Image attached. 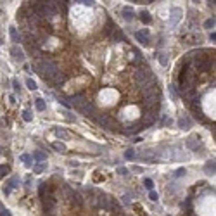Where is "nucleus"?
<instances>
[{
  "label": "nucleus",
  "mask_w": 216,
  "mask_h": 216,
  "mask_svg": "<svg viewBox=\"0 0 216 216\" xmlns=\"http://www.w3.org/2000/svg\"><path fill=\"white\" fill-rule=\"evenodd\" d=\"M10 54H12V57L16 59L18 62H22V61H24V52L19 49L18 45H14L12 49H10Z\"/></svg>",
  "instance_id": "2"
},
{
  "label": "nucleus",
  "mask_w": 216,
  "mask_h": 216,
  "mask_svg": "<svg viewBox=\"0 0 216 216\" xmlns=\"http://www.w3.org/2000/svg\"><path fill=\"white\" fill-rule=\"evenodd\" d=\"M183 173H185V169H180V171H177V173H175V177H181Z\"/></svg>",
  "instance_id": "25"
},
{
  "label": "nucleus",
  "mask_w": 216,
  "mask_h": 216,
  "mask_svg": "<svg viewBox=\"0 0 216 216\" xmlns=\"http://www.w3.org/2000/svg\"><path fill=\"white\" fill-rule=\"evenodd\" d=\"M213 26H214V19H207V21L204 22V28H206V30H211Z\"/></svg>",
  "instance_id": "20"
},
{
  "label": "nucleus",
  "mask_w": 216,
  "mask_h": 216,
  "mask_svg": "<svg viewBox=\"0 0 216 216\" xmlns=\"http://www.w3.org/2000/svg\"><path fill=\"white\" fill-rule=\"evenodd\" d=\"M138 16H140V21L144 22V24H150V22H152V18H150V14L147 12V10H140Z\"/></svg>",
  "instance_id": "4"
},
{
  "label": "nucleus",
  "mask_w": 216,
  "mask_h": 216,
  "mask_svg": "<svg viewBox=\"0 0 216 216\" xmlns=\"http://www.w3.org/2000/svg\"><path fill=\"white\" fill-rule=\"evenodd\" d=\"M19 159H21L22 163L26 164L28 168H33V159H31V156L30 154H22V156H19Z\"/></svg>",
  "instance_id": "8"
},
{
  "label": "nucleus",
  "mask_w": 216,
  "mask_h": 216,
  "mask_svg": "<svg viewBox=\"0 0 216 216\" xmlns=\"http://www.w3.org/2000/svg\"><path fill=\"white\" fill-rule=\"evenodd\" d=\"M0 209H2V204H0Z\"/></svg>",
  "instance_id": "26"
},
{
  "label": "nucleus",
  "mask_w": 216,
  "mask_h": 216,
  "mask_svg": "<svg viewBox=\"0 0 216 216\" xmlns=\"http://www.w3.org/2000/svg\"><path fill=\"white\" fill-rule=\"evenodd\" d=\"M9 173H10V166H9V164H0V180H4Z\"/></svg>",
  "instance_id": "6"
},
{
  "label": "nucleus",
  "mask_w": 216,
  "mask_h": 216,
  "mask_svg": "<svg viewBox=\"0 0 216 216\" xmlns=\"http://www.w3.org/2000/svg\"><path fill=\"white\" fill-rule=\"evenodd\" d=\"M43 169H45V163H38V164H35V168H33V173L40 175V173H43Z\"/></svg>",
  "instance_id": "13"
},
{
  "label": "nucleus",
  "mask_w": 216,
  "mask_h": 216,
  "mask_svg": "<svg viewBox=\"0 0 216 216\" xmlns=\"http://www.w3.org/2000/svg\"><path fill=\"white\" fill-rule=\"evenodd\" d=\"M0 152H2V149H0Z\"/></svg>",
  "instance_id": "27"
},
{
  "label": "nucleus",
  "mask_w": 216,
  "mask_h": 216,
  "mask_svg": "<svg viewBox=\"0 0 216 216\" xmlns=\"http://www.w3.org/2000/svg\"><path fill=\"white\" fill-rule=\"evenodd\" d=\"M135 36H137V40L144 45V47H149V45H150V31L149 30L135 31Z\"/></svg>",
  "instance_id": "1"
},
{
  "label": "nucleus",
  "mask_w": 216,
  "mask_h": 216,
  "mask_svg": "<svg viewBox=\"0 0 216 216\" xmlns=\"http://www.w3.org/2000/svg\"><path fill=\"white\" fill-rule=\"evenodd\" d=\"M52 145H54V149L59 150V152H64V150H66V145H64V144H59L57 142V144H52Z\"/></svg>",
  "instance_id": "18"
},
{
  "label": "nucleus",
  "mask_w": 216,
  "mask_h": 216,
  "mask_svg": "<svg viewBox=\"0 0 216 216\" xmlns=\"http://www.w3.org/2000/svg\"><path fill=\"white\" fill-rule=\"evenodd\" d=\"M121 14H123V19H126V21H133V19H135V12H133V9H130V5L123 7V9H121Z\"/></svg>",
  "instance_id": "3"
},
{
  "label": "nucleus",
  "mask_w": 216,
  "mask_h": 216,
  "mask_svg": "<svg viewBox=\"0 0 216 216\" xmlns=\"http://www.w3.org/2000/svg\"><path fill=\"white\" fill-rule=\"evenodd\" d=\"M144 187L149 189V190H152V189H154V181L150 180V178H145V180H144Z\"/></svg>",
  "instance_id": "16"
},
{
  "label": "nucleus",
  "mask_w": 216,
  "mask_h": 216,
  "mask_svg": "<svg viewBox=\"0 0 216 216\" xmlns=\"http://www.w3.org/2000/svg\"><path fill=\"white\" fill-rule=\"evenodd\" d=\"M55 135H57V137H61V138H64V140L71 137L69 133H67V132H64V130H55Z\"/></svg>",
  "instance_id": "14"
},
{
  "label": "nucleus",
  "mask_w": 216,
  "mask_h": 216,
  "mask_svg": "<svg viewBox=\"0 0 216 216\" xmlns=\"http://www.w3.org/2000/svg\"><path fill=\"white\" fill-rule=\"evenodd\" d=\"M9 31H10V38H12V42L14 43H19V42H21V35H18V30H16L14 26H10Z\"/></svg>",
  "instance_id": "7"
},
{
  "label": "nucleus",
  "mask_w": 216,
  "mask_h": 216,
  "mask_svg": "<svg viewBox=\"0 0 216 216\" xmlns=\"http://www.w3.org/2000/svg\"><path fill=\"white\" fill-rule=\"evenodd\" d=\"M124 157H126V159H133V157H135V150H133V149H128L126 152H124Z\"/></svg>",
  "instance_id": "19"
},
{
  "label": "nucleus",
  "mask_w": 216,
  "mask_h": 216,
  "mask_svg": "<svg viewBox=\"0 0 216 216\" xmlns=\"http://www.w3.org/2000/svg\"><path fill=\"white\" fill-rule=\"evenodd\" d=\"M19 183H21V181H19V178L18 177H12L9 181H7V187L12 190V189H16V187H19Z\"/></svg>",
  "instance_id": "11"
},
{
  "label": "nucleus",
  "mask_w": 216,
  "mask_h": 216,
  "mask_svg": "<svg viewBox=\"0 0 216 216\" xmlns=\"http://www.w3.org/2000/svg\"><path fill=\"white\" fill-rule=\"evenodd\" d=\"M156 57L159 59V62H161L163 66H166V64H168V54H164V52H156Z\"/></svg>",
  "instance_id": "10"
},
{
  "label": "nucleus",
  "mask_w": 216,
  "mask_h": 216,
  "mask_svg": "<svg viewBox=\"0 0 216 216\" xmlns=\"http://www.w3.org/2000/svg\"><path fill=\"white\" fill-rule=\"evenodd\" d=\"M171 16H173V24H177V22L180 21V18H181V10L180 9H173Z\"/></svg>",
  "instance_id": "12"
},
{
  "label": "nucleus",
  "mask_w": 216,
  "mask_h": 216,
  "mask_svg": "<svg viewBox=\"0 0 216 216\" xmlns=\"http://www.w3.org/2000/svg\"><path fill=\"white\" fill-rule=\"evenodd\" d=\"M26 87H28L30 90H36V83H35V81H33L31 78H28V79H26Z\"/></svg>",
  "instance_id": "17"
},
{
  "label": "nucleus",
  "mask_w": 216,
  "mask_h": 216,
  "mask_svg": "<svg viewBox=\"0 0 216 216\" xmlns=\"http://www.w3.org/2000/svg\"><path fill=\"white\" fill-rule=\"evenodd\" d=\"M33 159L38 161V163H43L45 159H47V154H45L43 150H35V152H33Z\"/></svg>",
  "instance_id": "5"
},
{
  "label": "nucleus",
  "mask_w": 216,
  "mask_h": 216,
  "mask_svg": "<svg viewBox=\"0 0 216 216\" xmlns=\"http://www.w3.org/2000/svg\"><path fill=\"white\" fill-rule=\"evenodd\" d=\"M2 192H4L5 195H9V194H10V189H9V187H7V185H4V189H2Z\"/></svg>",
  "instance_id": "24"
},
{
  "label": "nucleus",
  "mask_w": 216,
  "mask_h": 216,
  "mask_svg": "<svg viewBox=\"0 0 216 216\" xmlns=\"http://www.w3.org/2000/svg\"><path fill=\"white\" fill-rule=\"evenodd\" d=\"M12 87H14V90H16V92H19V88H21V85H19L18 79H12Z\"/></svg>",
  "instance_id": "21"
},
{
  "label": "nucleus",
  "mask_w": 216,
  "mask_h": 216,
  "mask_svg": "<svg viewBox=\"0 0 216 216\" xmlns=\"http://www.w3.org/2000/svg\"><path fill=\"white\" fill-rule=\"evenodd\" d=\"M149 197H150V201H157V197H159V195L156 194V192H150V194H149Z\"/></svg>",
  "instance_id": "23"
},
{
  "label": "nucleus",
  "mask_w": 216,
  "mask_h": 216,
  "mask_svg": "<svg viewBox=\"0 0 216 216\" xmlns=\"http://www.w3.org/2000/svg\"><path fill=\"white\" fill-rule=\"evenodd\" d=\"M0 216H12V214H10L7 209H4V207H2V209H0Z\"/></svg>",
  "instance_id": "22"
},
{
  "label": "nucleus",
  "mask_w": 216,
  "mask_h": 216,
  "mask_svg": "<svg viewBox=\"0 0 216 216\" xmlns=\"http://www.w3.org/2000/svg\"><path fill=\"white\" fill-rule=\"evenodd\" d=\"M35 107H36V111H40V112H42V111H45V107H47V106H45V100H43V99H35Z\"/></svg>",
  "instance_id": "9"
},
{
  "label": "nucleus",
  "mask_w": 216,
  "mask_h": 216,
  "mask_svg": "<svg viewBox=\"0 0 216 216\" xmlns=\"http://www.w3.org/2000/svg\"><path fill=\"white\" fill-rule=\"evenodd\" d=\"M22 119H24V121H31V119H33V114H31V111H28V109L22 111Z\"/></svg>",
  "instance_id": "15"
}]
</instances>
